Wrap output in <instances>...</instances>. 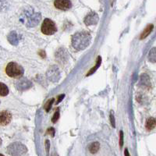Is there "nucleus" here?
<instances>
[{
  "mask_svg": "<svg viewBox=\"0 0 156 156\" xmlns=\"http://www.w3.org/2000/svg\"><path fill=\"white\" fill-rule=\"evenodd\" d=\"M91 36L87 31L77 32L72 37V45L76 50L85 49L90 44Z\"/></svg>",
  "mask_w": 156,
  "mask_h": 156,
  "instance_id": "1",
  "label": "nucleus"
},
{
  "mask_svg": "<svg viewBox=\"0 0 156 156\" xmlns=\"http://www.w3.org/2000/svg\"><path fill=\"white\" fill-rule=\"evenodd\" d=\"M24 70L20 65L16 62H11L5 66V73L12 78H20L23 76Z\"/></svg>",
  "mask_w": 156,
  "mask_h": 156,
  "instance_id": "2",
  "label": "nucleus"
},
{
  "mask_svg": "<svg viewBox=\"0 0 156 156\" xmlns=\"http://www.w3.org/2000/svg\"><path fill=\"white\" fill-rule=\"evenodd\" d=\"M27 151V147L20 142L12 143L7 147V153L11 156H23Z\"/></svg>",
  "mask_w": 156,
  "mask_h": 156,
  "instance_id": "3",
  "label": "nucleus"
},
{
  "mask_svg": "<svg viewBox=\"0 0 156 156\" xmlns=\"http://www.w3.org/2000/svg\"><path fill=\"white\" fill-rule=\"evenodd\" d=\"M57 31L55 23L50 19H45L41 25V32L46 35H51Z\"/></svg>",
  "mask_w": 156,
  "mask_h": 156,
  "instance_id": "4",
  "label": "nucleus"
},
{
  "mask_svg": "<svg viewBox=\"0 0 156 156\" xmlns=\"http://www.w3.org/2000/svg\"><path fill=\"white\" fill-rule=\"evenodd\" d=\"M25 17L27 20L26 24L28 27H34L37 23H39L40 20H41V14L38 12H34L33 11L30 12H27L25 14Z\"/></svg>",
  "mask_w": 156,
  "mask_h": 156,
  "instance_id": "5",
  "label": "nucleus"
},
{
  "mask_svg": "<svg viewBox=\"0 0 156 156\" xmlns=\"http://www.w3.org/2000/svg\"><path fill=\"white\" fill-rule=\"evenodd\" d=\"M12 120V114L6 110L0 112V126H5Z\"/></svg>",
  "mask_w": 156,
  "mask_h": 156,
  "instance_id": "6",
  "label": "nucleus"
},
{
  "mask_svg": "<svg viewBox=\"0 0 156 156\" xmlns=\"http://www.w3.org/2000/svg\"><path fill=\"white\" fill-rule=\"evenodd\" d=\"M54 5L55 7L61 10H67L70 9L72 4L69 0H55Z\"/></svg>",
  "mask_w": 156,
  "mask_h": 156,
  "instance_id": "7",
  "label": "nucleus"
},
{
  "mask_svg": "<svg viewBox=\"0 0 156 156\" xmlns=\"http://www.w3.org/2000/svg\"><path fill=\"white\" fill-rule=\"evenodd\" d=\"M32 86L31 82L26 78H21L19 80H17L16 83V87L18 90H24L30 88Z\"/></svg>",
  "mask_w": 156,
  "mask_h": 156,
  "instance_id": "8",
  "label": "nucleus"
},
{
  "mask_svg": "<svg viewBox=\"0 0 156 156\" xmlns=\"http://www.w3.org/2000/svg\"><path fill=\"white\" fill-rule=\"evenodd\" d=\"M47 76L51 81L56 82L59 79V71L56 66H52L47 72Z\"/></svg>",
  "mask_w": 156,
  "mask_h": 156,
  "instance_id": "9",
  "label": "nucleus"
},
{
  "mask_svg": "<svg viewBox=\"0 0 156 156\" xmlns=\"http://www.w3.org/2000/svg\"><path fill=\"white\" fill-rule=\"evenodd\" d=\"M98 16L96 12H90L84 18V23L87 26H90V25H94L98 22Z\"/></svg>",
  "mask_w": 156,
  "mask_h": 156,
  "instance_id": "10",
  "label": "nucleus"
},
{
  "mask_svg": "<svg viewBox=\"0 0 156 156\" xmlns=\"http://www.w3.org/2000/svg\"><path fill=\"white\" fill-rule=\"evenodd\" d=\"M19 37H18V34H16V32L12 31L10 34L8 35V41H9L10 44H12V45H16V44L19 43Z\"/></svg>",
  "mask_w": 156,
  "mask_h": 156,
  "instance_id": "11",
  "label": "nucleus"
},
{
  "mask_svg": "<svg viewBox=\"0 0 156 156\" xmlns=\"http://www.w3.org/2000/svg\"><path fill=\"white\" fill-rule=\"evenodd\" d=\"M156 126V119L153 117H151V118H149L148 119L146 122V129L147 130H152L154 127Z\"/></svg>",
  "mask_w": 156,
  "mask_h": 156,
  "instance_id": "12",
  "label": "nucleus"
},
{
  "mask_svg": "<svg viewBox=\"0 0 156 156\" xmlns=\"http://www.w3.org/2000/svg\"><path fill=\"white\" fill-rule=\"evenodd\" d=\"M100 148V144L98 142H93L91 144L89 145L88 149H89V151H90L91 154H95L98 151Z\"/></svg>",
  "mask_w": 156,
  "mask_h": 156,
  "instance_id": "13",
  "label": "nucleus"
},
{
  "mask_svg": "<svg viewBox=\"0 0 156 156\" xmlns=\"http://www.w3.org/2000/svg\"><path fill=\"white\" fill-rule=\"evenodd\" d=\"M153 27H154V26H153L152 24H149L147 25V27H146L145 29H144V30L143 32H142L141 35H140V38L141 39H144L146 37H147V36L150 34V33H151V31H152L153 30Z\"/></svg>",
  "mask_w": 156,
  "mask_h": 156,
  "instance_id": "14",
  "label": "nucleus"
},
{
  "mask_svg": "<svg viewBox=\"0 0 156 156\" xmlns=\"http://www.w3.org/2000/svg\"><path fill=\"white\" fill-rule=\"evenodd\" d=\"M9 94V88L5 83L0 82V96L5 97Z\"/></svg>",
  "mask_w": 156,
  "mask_h": 156,
  "instance_id": "15",
  "label": "nucleus"
},
{
  "mask_svg": "<svg viewBox=\"0 0 156 156\" xmlns=\"http://www.w3.org/2000/svg\"><path fill=\"white\" fill-rule=\"evenodd\" d=\"M148 59L151 62H156V48H153L150 50L148 54Z\"/></svg>",
  "mask_w": 156,
  "mask_h": 156,
  "instance_id": "16",
  "label": "nucleus"
},
{
  "mask_svg": "<svg viewBox=\"0 0 156 156\" xmlns=\"http://www.w3.org/2000/svg\"><path fill=\"white\" fill-rule=\"evenodd\" d=\"M101 58L100 56H98V57L97 62H96V66H94V67L92 68V69H91L90 71H89L87 76H89V75H91V74H92V73H94V72H95V71H96V69H97L99 67L100 64H101Z\"/></svg>",
  "mask_w": 156,
  "mask_h": 156,
  "instance_id": "17",
  "label": "nucleus"
},
{
  "mask_svg": "<svg viewBox=\"0 0 156 156\" xmlns=\"http://www.w3.org/2000/svg\"><path fill=\"white\" fill-rule=\"evenodd\" d=\"M53 101H54V98H51V99L48 100V101H47V103L45 104V106H44V109H45L46 112H49V110L51 109V105H52V104H53Z\"/></svg>",
  "mask_w": 156,
  "mask_h": 156,
  "instance_id": "18",
  "label": "nucleus"
},
{
  "mask_svg": "<svg viewBox=\"0 0 156 156\" xmlns=\"http://www.w3.org/2000/svg\"><path fill=\"white\" fill-rule=\"evenodd\" d=\"M58 118H59V111H58V109L56 112L54 113V115H53V117H52V119H51V121H52V122H53V123H55V122H57V120L58 119Z\"/></svg>",
  "mask_w": 156,
  "mask_h": 156,
  "instance_id": "19",
  "label": "nucleus"
},
{
  "mask_svg": "<svg viewBox=\"0 0 156 156\" xmlns=\"http://www.w3.org/2000/svg\"><path fill=\"white\" fill-rule=\"evenodd\" d=\"M110 121H111V123H112V127H115V117L113 115V111H111L110 112Z\"/></svg>",
  "mask_w": 156,
  "mask_h": 156,
  "instance_id": "20",
  "label": "nucleus"
},
{
  "mask_svg": "<svg viewBox=\"0 0 156 156\" xmlns=\"http://www.w3.org/2000/svg\"><path fill=\"white\" fill-rule=\"evenodd\" d=\"M123 145V132H119V147H121Z\"/></svg>",
  "mask_w": 156,
  "mask_h": 156,
  "instance_id": "21",
  "label": "nucleus"
},
{
  "mask_svg": "<svg viewBox=\"0 0 156 156\" xmlns=\"http://www.w3.org/2000/svg\"><path fill=\"white\" fill-rule=\"evenodd\" d=\"M47 133H48V134L53 136L54 134H55V129H54V128H49V129H48Z\"/></svg>",
  "mask_w": 156,
  "mask_h": 156,
  "instance_id": "22",
  "label": "nucleus"
},
{
  "mask_svg": "<svg viewBox=\"0 0 156 156\" xmlns=\"http://www.w3.org/2000/svg\"><path fill=\"white\" fill-rule=\"evenodd\" d=\"M45 147H46V151H47V155L48 156V153H49V147H50V143L49 140H47L45 141Z\"/></svg>",
  "mask_w": 156,
  "mask_h": 156,
  "instance_id": "23",
  "label": "nucleus"
},
{
  "mask_svg": "<svg viewBox=\"0 0 156 156\" xmlns=\"http://www.w3.org/2000/svg\"><path fill=\"white\" fill-rule=\"evenodd\" d=\"M64 97H65V94H61L60 96H58V99H57V101H56V104H58V103L60 102V101H62V98H63Z\"/></svg>",
  "mask_w": 156,
  "mask_h": 156,
  "instance_id": "24",
  "label": "nucleus"
},
{
  "mask_svg": "<svg viewBox=\"0 0 156 156\" xmlns=\"http://www.w3.org/2000/svg\"><path fill=\"white\" fill-rule=\"evenodd\" d=\"M39 54L41 55V56L42 57V58H44V57H45V53H44V51H40Z\"/></svg>",
  "mask_w": 156,
  "mask_h": 156,
  "instance_id": "25",
  "label": "nucleus"
},
{
  "mask_svg": "<svg viewBox=\"0 0 156 156\" xmlns=\"http://www.w3.org/2000/svg\"><path fill=\"white\" fill-rule=\"evenodd\" d=\"M124 154H125V156H130V155H129V151H128V149L127 148L125 149Z\"/></svg>",
  "mask_w": 156,
  "mask_h": 156,
  "instance_id": "26",
  "label": "nucleus"
},
{
  "mask_svg": "<svg viewBox=\"0 0 156 156\" xmlns=\"http://www.w3.org/2000/svg\"><path fill=\"white\" fill-rule=\"evenodd\" d=\"M1 144H2V139L0 137V146H1Z\"/></svg>",
  "mask_w": 156,
  "mask_h": 156,
  "instance_id": "27",
  "label": "nucleus"
},
{
  "mask_svg": "<svg viewBox=\"0 0 156 156\" xmlns=\"http://www.w3.org/2000/svg\"><path fill=\"white\" fill-rule=\"evenodd\" d=\"M0 156H4L3 154H0Z\"/></svg>",
  "mask_w": 156,
  "mask_h": 156,
  "instance_id": "28",
  "label": "nucleus"
}]
</instances>
